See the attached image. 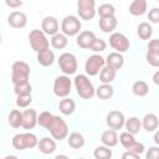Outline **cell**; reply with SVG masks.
<instances>
[{
	"label": "cell",
	"instance_id": "ba28073f",
	"mask_svg": "<svg viewBox=\"0 0 159 159\" xmlns=\"http://www.w3.org/2000/svg\"><path fill=\"white\" fill-rule=\"evenodd\" d=\"M119 142H120V144H122L128 152H133V153H137V154L140 155V154L145 150L144 144L137 142L135 138H134V135L130 134V133H128V132L120 133V135H119Z\"/></svg>",
	"mask_w": 159,
	"mask_h": 159
},
{
	"label": "cell",
	"instance_id": "83f0119b",
	"mask_svg": "<svg viewBox=\"0 0 159 159\" xmlns=\"http://www.w3.org/2000/svg\"><path fill=\"white\" fill-rule=\"evenodd\" d=\"M67 142H68V145L71 148H73V149H80V148H82L84 145V138L78 132L71 133L68 135V138H67Z\"/></svg>",
	"mask_w": 159,
	"mask_h": 159
},
{
	"label": "cell",
	"instance_id": "f6af8a7d",
	"mask_svg": "<svg viewBox=\"0 0 159 159\" xmlns=\"http://www.w3.org/2000/svg\"><path fill=\"white\" fill-rule=\"evenodd\" d=\"M5 4L10 7H20L22 5V1H20V0H5Z\"/></svg>",
	"mask_w": 159,
	"mask_h": 159
},
{
	"label": "cell",
	"instance_id": "ab89813d",
	"mask_svg": "<svg viewBox=\"0 0 159 159\" xmlns=\"http://www.w3.org/2000/svg\"><path fill=\"white\" fill-rule=\"evenodd\" d=\"M145 58H147V62H148L150 66H153V67H159V53H158V52L147 51Z\"/></svg>",
	"mask_w": 159,
	"mask_h": 159
},
{
	"label": "cell",
	"instance_id": "484cf974",
	"mask_svg": "<svg viewBox=\"0 0 159 159\" xmlns=\"http://www.w3.org/2000/svg\"><path fill=\"white\" fill-rule=\"evenodd\" d=\"M116 75H117L116 70L108 66H104L99 73V81L102 82V84H111V82H113L116 78Z\"/></svg>",
	"mask_w": 159,
	"mask_h": 159
},
{
	"label": "cell",
	"instance_id": "ee69618b",
	"mask_svg": "<svg viewBox=\"0 0 159 159\" xmlns=\"http://www.w3.org/2000/svg\"><path fill=\"white\" fill-rule=\"evenodd\" d=\"M122 159H140V155L137 154V153H133V152H124L122 154Z\"/></svg>",
	"mask_w": 159,
	"mask_h": 159
},
{
	"label": "cell",
	"instance_id": "e575fe53",
	"mask_svg": "<svg viewBox=\"0 0 159 159\" xmlns=\"http://www.w3.org/2000/svg\"><path fill=\"white\" fill-rule=\"evenodd\" d=\"M97 12H98L99 17H111V16H114L116 9L112 4H102V5H99Z\"/></svg>",
	"mask_w": 159,
	"mask_h": 159
},
{
	"label": "cell",
	"instance_id": "681fc988",
	"mask_svg": "<svg viewBox=\"0 0 159 159\" xmlns=\"http://www.w3.org/2000/svg\"><path fill=\"white\" fill-rule=\"evenodd\" d=\"M4 159H19V158H17L16 155H11V154H10V155H6Z\"/></svg>",
	"mask_w": 159,
	"mask_h": 159
},
{
	"label": "cell",
	"instance_id": "3957f363",
	"mask_svg": "<svg viewBox=\"0 0 159 159\" xmlns=\"http://www.w3.org/2000/svg\"><path fill=\"white\" fill-rule=\"evenodd\" d=\"M11 144L16 150H25L39 145V139L34 133H19L12 137Z\"/></svg>",
	"mask_w": 159,
	"mask_h": 159
},
{
	"label": "cell",
	"instance_id": "4316f807",
	"mask_svg": "<svg viewBox=\"0 0 159 159\" xmlns=\"http://www.w3.org/2000/svg\"><path fill=\"white\" fill-rule=\"evenodd\" d=\"M124 125H125L127 132L134 135V134H138L140 132V129H142V120L139 118H137V117H130V118H128L125 120Z\"/></svg>",
	"mask_w": 159,
	"mask_h": 159
},
{
	"label": "cell",
	"instance_id": "ffe728a7",
	"mask_svg": "<svg viewBox=\"0 0 159 159\" xmlns=\"http://www.w3.org/2000/svg\"><path fill=\"white\" fill-rule=\"evenodd\" d=\"M158 124L159 119L154 113H147L142 120V127L147 132H154L155 129H158Z\"/></svg>",
	"mask_w": 159,
	"mask_h": 159
},
{
	"label": "cell",
	"instance_id": "d6a6232c",
	"mask_svg": "<svg viewBox=\"0 0 159 159\" xmlns=\"http://www.w3.org/2000/svg\"><path fill=\"white\" fill-rule=\"evenodd\" d=\"M67 43H68L67 36L63 35V34H61V32L53 35L52 39H51V45H52V47H55V48H57V50L65 48V47L67 46Z\"/></svg>",
	"mask_w": 159,
	"mask_h": 159
},
{
	"label": "cell",
	"instance_id": "9c48e42d",
	"mask_svg": "<svg viewBox=\"0 0 159 159\" xmlns=\"http://www.w3.org/2000/svg\"><path fill=\"white\" fill-rule=\"evenodd\" d=\"M106 66V58L101 55H92L87 58L84 63V70L88 76H96L101 73L102 68Z\"/></svg>",
	"mask_w": 159,
	"mask_h": 159
},
{
	"label": "cell",
	"instance_id": "f546056e",
	"mask_svg": "<svg viewBox=\"0 0 159 159\" xmlns=\"http://www.w3.org/2000/svg\"><path fill=\"white\" fill-rule=\"evenodd\" d=\"M7 122L12 128L22 127V112H20L19 109H12L7 117Z\"/></svg>",
	"mask_w": 159,
	"mask_h": 159
},
{
	"label": "cell",
	"instance_id": "7c38bea8",
	"mask_svg": "<svg viewBox=\"0 0 159 159\" xmlns=\"http://www.w3.org/2000/svg\"><path fill=\"white\" fill-rule=\"evenodd\" d=\"M96 2L93 0H80L77 2V11L81 19L91 20L96 15Z\"/></svg>",
	"mask_w": 159,
	"mask_h": 159
},
{
	"label": "cell",
	"instance_id": "74e56055",
	"mask_svg": "<svg viewBox=\"0 0 159 159\" xmlns=\"http://www.w3.org/2000/svg\"><path fill=\"white\" fill-rule=\"evenodd\" d=\"M32 102V97L31 94H26V96H17L16 98V106L20 108H27L30 106V103Z\"/></svg>",
	"mask_w": 159,
	"mask_h": 159
},
{
	"label": "cell",
	"instance_id": "8992f818",
	"mask_svg": "<svg viewBox=\"0 0 159 159\" xmlns=\"http://www.w3.org/2000/svg\"><path fill=\"white\" fill-rule=\"evenodd\" d=\"M58 66L60 70L67 76V75H73L77 71V58L73 53L71 52H63L58 57Z\"/></svg>",
	"mask_w": 159,
	"mask_h": 159
},
{
	"label": "cell",
	"instance_id": "d6986e66",
	"mask_svg": "<svg viewBox=\"0 0 159 159\" xmlns=\"http://www.w3.org/2000/svg\"><path fill=\"white\" fill-rule=\"evenodd\" d=\"M118 140H119L118 134H117V132L113 130V129H107V130H104V132L102 133V135H101V142L103 143V145H106V147H108V148L116 147V145L118 144Z\"/></svg>",
	"mask_w": 159,
	"mask_h": 159
},
{
	"label": "cell",
	"instance_id": "5b68a950",
	"mask_svg": "<svg viewBox=\"0 0 159 159\" xmlns=\"http://www.w3.org/2000/svg\"><path fill=\"white\" fill-rule=\"evenodd\" d=\"M29 41H30V45H31V48L39 53L46 48H50V42L46 37V34L42 31V30H32L30 34H29Z\"/></svg>",
	"mask_w": 159,
	"mask_h": 159
},
{
	"label": "cell",
	"instance_id": "8d00e7d4",
	"mask_svg": "<svg viewBox=\"0 0 159 159\" xmlns=\"http://www.w3.org/2000/svg\"><path fill=\"white\" fill-rule=\"evenodd\" d=\"M32 87L30 82H25L21 84H16L14 86V92L16 96H26V94H31Z\"/></svg>",
	"mask_w": 159,
	"mask_h": 159
},
{
	"label": "cell",
	"instance_id": "e0dca14e",
	"mask_svg": "<svg viewBox=\"0 0 159 159\" xmlns=\"http://www.w3.org/2000/svg\"><path fill=\"white\" fill-rule=\"evenodd\" d=\"M94 40H96L94 32H92L89 30H86V31L80 32V35L77 36V41L76 42L81 48H89Z\"/></svg>",
	"mask_w": 159,
	"mask_h": 159
},
{
	"label": "cell",
	"instance_id": "277c9868",
	"mask_svg": "<svg viewBox=\"0 0 159 159\" xmlns=\"http://www.w3.org/2000/svg\"><path fill=\"white\" fill-rule=\"evenodd\" d=\"M47 130L56 140H62L68 135V125L65 122V119H62L58 116H53V119L51 124L47 127Z\"/></svg>",
	"mask_w": 159,
	"mask_h": 159
},
{
	"label": "cell",
	"instance_id": "9a60e30c",
	"mask_svg": "<svg viewBox=\"0 0 159 159\" xmlns=\"http://www.w3.org/2000/svg\"><path fill=\"white\" fill-rule=\"evenodd\" d=\"M58 29H60V25H58V21L56 17L53 16H46L43 17L42 20V24H41V30L46 34V35H56L58 34Z\"/></svg>",
	"mask_w": 159,
	"mask_h": 159
},
{
	"label": "cell",
	"instance_id": "7402d4cb",
	"mask_svg": "<svg viewBox=\"0 0 159 159\" xmlns=\"http://www.w3.org/2000/svg\"><path fill=\"white\" fill-rule=\"evenodd\" d=\"M36 58H37V62L41 66L47 67V66H51L53 63V61H55V53H53L52 50L46 48V50L39 52L37 56H36Z\"/></svg>",
	"mask_w": 159,
	"mask_h": 159
},
{
	"label": "cell",
	"instance_id": "b9f144b4",
	"mask_svg": "<svg viewBox=\"0 0 159 159\" xmlns=\"http://www.w3.org/2000/svg\"><path fill=\"white\" fill-rule=\"evenodd\" d=\"M145 159H159V147H150L145 153Z\"/></svg>",
	"mask_w": 159,
	"mask_h": 159
},
{
	"label": "cell",
	"instance_id": "4dcf8cb0",
	"mask_svg": "<svg viewBox=\"0 0 159 159\" xmlns=\"http://www.w3.org/2000/svg\"><path fill=\"white\" fill-rule=\"evenodd\" d=\"M132 91L138 97H145L149 92V86L145 81H137L132 86Z\"/></svg>",
	"mask_w": 159,
	"mask_h": 159
},
{
	"label": "cell",
	"instance_id": "cb8c5ba5",
	"mask_svg": "<svg viewBox=\"0 0 159 159\" xmlns=\"http://www.w3.org/2000/svg\"><path fill=\"white\" fill-rule=\"evenodd\" d=\"M58 109H60V112H61L62 114L70 116V114H72V113L75 112V109H76V103H75L73 99H71V98H68V97L62 98V99L60 101V103H58Z\"/></svg>",
	"mask_w": 159,
	"mask_h": 159
},
{
	"label": "cell",
	"instance_id": "4fadbf2b",
	"mask_svg": "<svg viewBox=\"0 0 159 159\" xmlns=\"http://www.w3.org/2000/svg\"><path fill=\"white\" fill-rule=\"evenodd\" d=\"M124 124H125V118L120 111H111L107 114V125L109 127V129H113L117 132Z\"/></svg>",
	"mask_w": 159,
	"mask_h": 159
},
{
	"label": "cell",
	"instance_id": "7bdbcfd3",
	"mask_svg": "<svg viewBox=\"0 0 159 159\" xmlns=\"http://www.w3.org/2000/svg\"><path fill=\"white\" fill-rule=\"evenodd\" d=\"M148 51L150 52H158L159 53V40L158 39H154V40H150L149 43H148Z\"/></svg>",
	"mask_w": 159,
	"mask_h": 159
},
{
	"label": "cell",
	"instance_id": "2e32d148",
	"mask_svg": "<svg viewBox=\"0 0 159 159\" xmlns=\"http://www.w3.org/2000/svg\"><path fill=\"white\" fill-rule=\"evenodd\" d=\"M37 112L32 108H27L22 112V128L32 129L37 124Z\"/></svg>",
	"mask_w": 159,
	"mask_h": 159
},
{
	"label": "cell",
	"instance_id": "d4e9b609",
	"mask_svg": "<svg viewBox=\"0 0 159 159\" xmlns=\"http://www.w3.org/2000/svg\"><path fill=\"white\" fill-rule=\"evenodd\" d=\"M117 19L114 16H111V17H101L99 19V29L106 32V34H109L112 32L116 27H117Z\"/></svg>",
	"mask_w": 159,
	"mask_h": 159
},
{
	"label": "cell",
	"instance_id": "f35d334b",
	"mask_svg": "<svg viewBox=\"0 0 159 159\" xmlns=\"http://www.w3.org/2000/svg\"><path fill=\"white\" fill-rule=\"evenodd\" d=\"M106 47H107L106 41L102 40V39H97V37H96V40H94L93 43L91 45L89 50H92V51H94V52H102V51L106 50Z\"/></svg>",
	"mask_w": 159,
	"mask_h": 159
},
{
	"label": "cell",
	"instance_id": "d590c367",
	"mask_svg": "<svg viewBox=\"0 0 159 159\" xmlns=\"http://www.w3.org/2000/svg\"><path fill=\"white\" fill-rule=\"evenodd\" d=\"M52 119H53V114H52L51 112L43 111V112H41V113L39 114L37 123H39L41 127H43V128H46V129H47V127L51 124Z\"/></svg>",
	"mask_w": 159,
	"mask_h": 159
},
{
	"label": "cell",
	"instance_id": "bcb514c9",
	"mask_svg": "<svg viewBox=\"0 0 159 159\" xmlns=\"http://www.w3.org/2000/svg\"><path fill=\"white\" fill-rule=\"evenodd\" d=\"M153 82H154L157 86H159V70L153 75Z\"/></svg>",
	"mask_w": 159,
	"mask_h": 159
},
{
	"label": "cell",
	"instance_id": "836d02e7",
	"mask_svg": "<svg viewBox=\"0 0 159 159\" xmlns=\"http://www.w3.org/2000/svg\"><path fill=\"white\" fill-rule=\"evenodd\" d=\"M94 159H111L112 158V149L106 145H99L93 152Z\"/></svg>",
	"mask_w": 159,
	"mask_h": 159
},
{
	"label": "cell",
	"instance_id": "f1b7e54d",
	"mask_svg": "<svg viewBox=\"0 0 159 159\" xmlns=\"http://www.w3.org/2000/svg\"><path fill=\"white\" fill-rule=\"evenodd\" d=\"M137 34L142 40H149L153 35V27L149 22H140L137 27Z\"/></svg>",
	"mask_w": 159,
	"mask_h": 159
},
{
	"label": "cell",
	"instance_id": "5bb4252c",
	"mask_svg": "<svg viewBox=\"0 0 159 159\" xmlns=\"http://www.w3.org/2000/svg\"><path fill=\"white\" fill-rule=\"evenodd\" d=\"M7 24L14 29H24L27 24V17L22 11H12L7 16Z\"/></svg>",
	"mask_w": 159,
	"mask_h": 159
},
{
	"label": "cell",
	"instance_id": "6da1fadb",
	"mask_svg": "<svg viewBox=\"0 0 159 159\" xmlns=\"http://www.w3.org/2000/svg\"><path fill=\"white\" fill-rule=\"evenodd\" d=\"M75 87L77 94L83 99H89L96 94V88L86 75H77L75 77Z\"/></svg>",
	"mask_w": 159,
	"mask_h": 159
},
{
	"label": "cell",
	"instance_id": "603a6c76",
	"mask_svg": "<svg viewBox=\"0 0 159 159\" xmlns=\"http://www.w3.org/2000/svg\"><path fill=\"white\" fill-rule=\"evenodd\" d=\"M147 7L148 4L145 0H134L129 5V12L134 16H142L147 12Z\"/></svg>",
	"mask_w": 159,
	"mask_h": 159
},
{
	"label": "cell",
	"instance_id": "c3c4849f",
	"mask_svg": "<svg viewBox=\"0 0 159 159\" xmlns=\"http://www.w3.org/2000/svg\"><path fill=\"white\" fill-rule=\"evenodd\" d=\"M55 159H70V158L67 155H65V154H58V155L55 157Z\"/></svg>",
	"mask_w": 159,
	"mask_h": 159
},
{
	"label": "cell",
	"instance_id": "ac0fdd59",
	"mask_svg": "<svg viewBox=\"0 0 159 159\" xmlns=\"http://www.w3.org/2000/svg\"><path fill=\"white\" fill-rule=\"evenodd\" d=\"M124 65V57L119 52H111L107 58H106V66L113 68V70H119Z\"/></svg>",
	"mask_w": 159,
	"mask_h": 159
},
{
	"label": "cell",
	"instance_id": "30bf717a",
	"mask_svg": "<svg viewBox=\"0 0 159 159\" xmlns=\"http://www.w3.org/2000/svg\"><path fill=\"white\" fill-rule=\"evenodd\" d=\"M72 82L68 76H58L53 82V93L60 98H66L71 92Z\"/></svg>",
	"mask_w": 159,
	"mask_h": 159
},
{
	"label": "cell",
	"instance_id": "7a4b0ae2",
	"mask_svg": "<svg viewBox=\"0 0 159 159\" xmlns=\"http://www.w3.org/2000/svg\"><path fill=\"white\" fill-rule=\"evenodd\" d=\"M30 66L24 61H15L11 66V82L14 86L29 82Z\"/></svg>",
	"mask_w": 159,
	"mask_h": 159
},
{
	"label": "cell",
	"instance_id": "f907efd6",
	"mask_svg": "<svg viewBox=\"0 0 159 159\" xmlns=\"http://www.w3.org/2000/svg\"><path fill=\"white\" fill-rule=\"evenodd\" d=\"M78 159H84V158H78Z\"/></svg>",
	"mask_w": 159,
	"mask_h": 159
},
{
	"label": "cell",
	"instance_id": "8fae6325",
	"mask_svg": "<svg viewBox=\"0 0 159 159\" xmlns=\"http://www.w3.org/2000/svg\"><path fill=\"white\" fill-rule=\"evenodd\" d=\"M109 45L112 48L116 50V52H125L127 50H129V40L125 35H123L122 32H113L109 36Z\"/></svg>",
	"mask_w": 159,
	"mask_h": 159
},
{
	"label": "cell",
	"instance_id": "7dc6e473",
	"mask_svg": "<svg viewBox=\"0 0 159 159\" xmlns=\"http://www.w3.org/2000/svg\"><path fill=\"white\" fill-rule=\"evenodd\" d=\"M154 142H155V144H158L159 145V129L155 132V134H154Z\"/></svg>",
	"mask_w": 159,
	"mask_h": 159
},
{
	"label": "cell",
	"instance_id": "52a82bcc",
	"mask_svg": "<svg viewBox=\"0 0 159 159\" xmlns=\"http://www.w3.org/2000/svg\"><path fill=\"white\" fill-rule=\"evenodd\" d=\"M81 27H82L81 21L75 15H68V16L63 17V20L61 22L62 34L66 35V36H76V35H80Z\"/></svg>",
	"mask_w": 159,
	"mask_h": 159
},
{
	"label": "cell",
	"instance_id": "44dd1931",
	"mask_svg": "<svg viewBox=\"0 0 159 159\" xmlns=\"http://www.w3.org/2000/svg\"><path fill=\"white\" fill-rule=\"evenodd\" d=\"M39 149L41 153L43 154H52L56 150V142L53 138H48V137H43L42 139L39 140Z\"/></svg>",
	"mask_w": 159,
	"mask_h": 159
},
{
	"label": "cell",
	"instance_id": "1f68e13d",
	"mask_svg": "<svg viewBox=\"0 0 159 159\" xmlns=\"http://www.w3.org/2000/svg\"><path fill=\"white\" fill-rule=\"evenodd\" d=\"M114 93V88L111 84H101L96 88V96L99 99H109Z\"/></svg>",
	"mask_w": 159,
	"mask_h": 159
},
{
	"label": "cell",
	"instance_id": "60d3db41",
	"mask_svg": "<svg viewBox=\"0 0 159 159\" xmlns=\"http://www.w3.org/2000/svg\"><path fill=\"white\" fill-rule=\"evenodd\" d=\"M148 20L153 24H159V7H153L148 12Z\"/></svg>",
	"mask_w": 159,
	"mask_h": 159
}]
</instances>
